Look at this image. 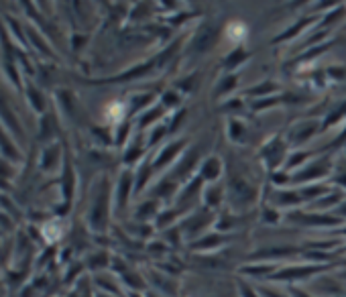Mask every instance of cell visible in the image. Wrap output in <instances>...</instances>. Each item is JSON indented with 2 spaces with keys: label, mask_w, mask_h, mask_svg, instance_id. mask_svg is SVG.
Instances as JSON below:
<instances>
[{
  "label": "cell",
  "mask_w": 346,
  "mask_h": 297,
  "mask_svg": "<svg viewBox=\"0 0 346 297\" xmlns=\"http://www.w3.org/2000/svg\"><path fill=\"white\" fill-rule=\"evenodd\" d=\"M275 90H277V86H275V84L265 82L263 86H257V88L249 90V94H253V96H267V94H271V92H275Z\"/></svg>",
  "instance_id": "cell-15"
},
{
  "label": "cell",
  "mask_w": 346,
  "mask_h": 297,
  "mask_svg": "<svg viewBox=\"0 0 346 297\" xmlns=\"http://www.w3.org/2000/svg\"><path fill=\"white\" fill-rule=\"evenodd\" d=\"M222 173V163H220V159L218 157H208L204 163H202V167H200V175L204 181H214V179H218V175Z\"/></svg>",
  "instance_id": "cell-9"
},
{
  "label": "cell",
  "mask_w": 346,
  "mask_h": 297,
  "mask_svg": "<svg viewBox=\"0 0 346 297\" xmlns=\"http://www.w3.org/2000/svg\"><path fill=\"white\" fill-rule=\"evenodd\" d=\"M253 200H255V189L244 179H232L230 181V202L232 204L249 206Z\"/></svg>",
  "instance_id": "cell-2"
},
{
  "label": "cell",
  "mask_w": 346,
  "mask_h": 297,
  "mask_svg": "<svg viewBox=\"0 0 346 297\" xmlns=\"http://www.w3.org/2000/svg\"><path fill=\"white\" fill-rule=\"evenodd\" d=\"M98 297H106V295H102V293H100V295H98Z\"/></svg>",
  "instance_id": "cell-28"
},
{
  "label": "cell",
  "mask_w": 346,
  "mask_h": 297,
  "mask_svg": "<svg viewBox=\"0 0 346 297\" xmlns=\"http://www.w3.org/2000/svg\"><path fill=\"white\" fill-rule=\"evenodd\" d=\"M338 208H340V210H338V212H340V214H344V216H346V202H344V204H340V206H338Z\"/></svg>",
  "instance_id": "cell-27"
},
{
  "label": "cell",
  "mask_w": 346,
  "mask_h": 297,
  "mask_svg": "<svg viewBox=\"0 0 346 297\" xmlns=\"http://www.w3.org/2000/svg\"><path fill=\"white\" fill-rule=\"evenodd\" d=\"M246 57H249V53H246L242 47H236L230 55H226V57H224V63H222V65H224V69H234V67H236V65H240Z\"/></svg>",
  "instance_id": "cell-10"
},
{
  "label": "cell",
  "mask_w": 346,
  "mask_h": 297,
  "mask_svg": "<svg viewBox=\"0 0 346 297\" xmlns=\"http://www.w3.org/2000/svg\"><path fill=\"white\" fill-rule=\"evenodd\" d=\"M29 100H31V104H35L37 112H43V96L37 90H29Z\"/></svg>",
  "instance_id": "cell-20"
},
{
  "label": "cell",
  "mask_w": 346,
  "mask_h": 297,
  "mask_svg": "<svg viewBox=\"0 0 346 297\" xmlns=\"http://www.w3.org/2000/svg\"><path fill=\"white\" fill-rule=\"evenodd\" d=\"M132 181H134V175L132 171H124L120 181H118V187H116V208L122 212L128 197H130V187H132Z\"/></svg>",
  "instance_id": "cell-7"
},
{
  "label": "cell",
  "mask_w": 346,
  "mask_h": 297,
  "mask_svg": "<svg viewBox=\"0 0 346 297\" xmlns=\"http://www.w3.org/2000/svg\"><path fill=\"white\" fill-rule=\"evenodd\" d=\"M204 197H206V204L210 206V208H216L218 204H220V197H222V191L218 189V187H210V189H206L204 191Z\"/></svg>",
  "instance_id": "cell-14"
},
{
  "label": "cell",
  "mask_w": 346,
  "mask_h": 297,
  "mask_svg": "<svg viewBox=\"0 0 346 297\" xmlns=\"http://www.w3.org/2000/svg\"><path fill=\"white\" fill-rule=\"evenodd\" d=\"M216 37H218V27H214V25H202L200 29L195 31V37H193V51L195 53L208 51V49L216 43Z\"/></svg>",
  "instance_id": "cell-3"
},
{
  "label": "cell",
  "mask_w": 346,
  "mask_h": 297,
  "mask_svg": "<svg viewBox=\"0 0 346 297\" xmlns=\"http://www.w3.org/2000/svg\"><path fill=\"white\" fill-rule=\"evenodd\" d=\"M155 206H157L155 202H149V204H143V206H141L143 210H139V212H136V218H141V220H147V216H153V214L157 212V210H155Z\"/></svg>",
  "instance_id": "cell-19"
},
{
  "label": "cell",
  "mask_w": 346,
  "mask_h": 297,
  "mask_svg": "<svg viewBox=\"0 0 346 297\" xmlns=\"http://www.w3.org/2000/svg\"><path fill=\"white\" fill-rule=\"evenodd\" d=\"M342 175H344V177H338V183H340V185H344V187H346V173H342Z\"/></svg>",
  "instance_id": "cell-26"
},
{
  "label": "cell",
  "mask_w": 346,
  "mask_h": 297,
  "mask_svg": "<svg viewBox=\"0 0 346 297\" xmlns=\"http://www.w3.org/2000/svg\"><path fill=\"white\" fill-rule=\"evenodd\" d=\"M318 122L316 120H312V122H300V124H295L293 128H291V132H289V140H291V144H304L318 128Z\"/></svg>",
  "instance_id": "cell-8"
},
{
  "label": "cell",
  "mask_w": 346,
  "mask_h": 297,
  "mask_svg": "<svg viewBox=\"0 0 346 297\" xmlns=\"http://www.w3.org/2000/svg\"><path fill=\"white\" fill-rule=\"evenodd\" d=\"M106 220H108V179L102 181L100 191L96 193V202L90 212V226L98 232L106 230Z\"/></svg>",
  "instance_id": "cell-1"
},
{
  "label": "cell",
  "mask_w": 346,
  "mask_h": 297,
  "mask_svg": "<svg viewBox=\"0 0 346 297\" xmlns=\"http://www.w3.org/2000/svg\"><path fill=\"white\" fill-rule=\"evenodd\" d=\"M195 161H197V153L195 151H189L187 155H183V159H179V165H177V175L189 173Z\"/></svg>",
  "instance_id": "cell-12"
},
{
  "label": "cell",
  "mask_w": 346,
  "mask_h": 297,
  "mask_svg": "<svg viewBox=\"0 0 346 297\" xmlns=\"http://www.w3.org/2000/svg\"><path fill=\"white\" fill-rule=\"evenodd\" d=\"M130 142V140H128ZM143 153V144H141V136H136L132 142H130V146L126 148V153H124V163H134L136 161V157Z\"/></svg>",
  "instance_id": "cell-11"
},
{
  "label": "cell",
  "mask_w": 346,
  "mask_h": 297,
  "mask_svg": "<svg viewBox=\"0 0 346 297\" xmlns=\"http://www.w3.org/2000/svg\"><path fill=\"white\" fill-rule=\"evenodd\" d=\"M179 102V94H175V92H165V96H163V106L167 108V106H173V104H177Z\"/></svg>",
  "instance_id": "cell-22"
},
{
  "label": "cell",
  "mask_w": 346,
  "mask_h": 297,
  "mask_svg": "<svg viewBox=\"0 0 346 297\" xmlns=\"http://www.w3.org/2000/svg\"><path fill=\"white\" fill-rule=\"evenodd\" d=\"M128 124H120V130H118V136H116V142L118 144H124L126 142V132H128Z\"/></svg>",
  "instance_id": "cell-23"
},
{
  "label": "cell",
  "mask_w": 346,
  "mask_h": 297,
  "mask_svg": "<svg viewBox=\"0 0 346 297\" xmlns=\"http://www.w3.org/2000/svg\"><path fill=\"white\" fill-rule=\"evenodd\" d=\"M163 112H165V106H159V108H151V110H149V114L145 112V114L141 116V126H149V124H151L153 120H157V118H159V116H161Z\"/></svg>",
  "instance_id": "cell-13"
},
{
  "label": "cell",
  "mask_w": 346,
  "mask_h": 297,
  "mask_svg": "<svg viewBox=\"0 0 346 297\" xmlns=\"http://www.w3.org/2000/svg\"><path fill=\"white\" fill-rule=\"evenodd\" d=\"M240 295H242V297H257L249 285H240Z\"/></svg>",
  "instance_id": "cell-24"
},
{
  "label": "cell",
  "mask_w": 346,
  "mask_h": 297,
  "mask_svg": "<svg viewBox=\"0 0 346 297\" xmlns=\"http://www.w3.org/2000/svg\"><path fill=\"white\" fill-rule=\"evenodd\" d=\"M283 151H285V144L281 138H273L269 140L265 146H263V159L265 163L269 165V169L277 167L281 163V157H283Z\"/></svg>",
  "instance_id": "cell-5"
},
{
  "label": "cell",
  "mask_w": 346,
  "mask_h": 297,
  "mask_svg": "<svg viewBox=\"0 0 346 297\" xmlns=\"http://www.w3.org/2000/svg\"><path fill=\"white\" fill-rule=\"evenodd\" d=\"M240 134H244V124L238 120H230V138L240 140Z\"/></svg>",
  "instance_id": "cell-17"
},
{
  "label": "cell",
  "mask_w": 346,
  "mask_h": 297,
  "mask_svg": "<svg viewBox=\"0 0 346 297\" xmlns=\"http://www.w3.org/2000/svg\"><path fill=\"white\" fill-rule=\"evenodd\" d=\"M291 293H293L295 297H308L306 293H302V291H298V289H291Z\"/></svg>",
  "instance_id": "cell-25"
},
{
  "label": "cell",
  "mask_w": 346,
  "mask_h": 297,
  "mask_svg": "<svg viewBox=\"0 0 346 297\" xmlns=\"http://www.w3.org/2000/svg\"><path fill=\"white\" fill-rule=\"evenodd\" d=\"M185 146V138H181V140H173V142H169L165 148H161V153L157 155V159L153 161V169H159L161 165H169L179 153H181V148Z\"/></svg>",
  "instance_id": "cell-6"
},
{
  "label": "cell",
  "mask_w": 346,
  "mask_h": 297,
  "mask_svg": "<svg viewBox=\"0 0 346 297\" xmlns=\"http://www.w3.org/2000/svg\"><path fill=\"white\" fill-rule=\"evenodd\" d=\"M59 153V146H53V151H51V155H49V148L45 151V155H43V169H53V163H55V155Z\"/></svg>",
  "instance_id": "cell-18"
},
{
  "label": "cell",
  "mask_w": 346,
  "mask_h": 297,
  "mask_svg": "<svg viewBox=\"0 0 346 297\" xmlns=\"http://www.w3.org/2000/svg\"><path fill=\"white\" fill-rule=\"evenodd\" d=\"M151 169H153V163H143V167H141V177H139V181H136V189H143V185H145V181L149 179V173H151Z\"/></svg>",
  "instance_id": "cell-21"
},
{
  "label": "cell",
  "mask_w": 346,
  "mask_h": 297,
  "mask_svg": "<svg viewBox=\"0 0 346 297\" xmlns=\"http://www.w3.org/2000/svg\"><path fill=\"white\" fill-rule=\"evenodd\" d=\"M330 167H332V163H330V159L328 157H324V159H320V161H316L312 167H308V169H304V171H300L298 175L293 177V181H314V179H320V177H324V175H328V171H330Z\"/></svg>",
  "instance_id": "cell-4"
},
{
  "label": "cell",
  "mask_w": 346,
  "mask_h": 297,
  "mask_svg": "<svg viewBox=\"0 0 346 297\" xmlns=\"http://www.w3.org/2000/svg\"><path fill=\"white\" fill-rule=\"evenodd\" d=\"M234 86H236V76H226V78L222 80V84L218 86L216 94L220 96V94H224V92H230V90H232Z\"/></svg>",
  "instance_id": "cell-16"
}]
</instances>
